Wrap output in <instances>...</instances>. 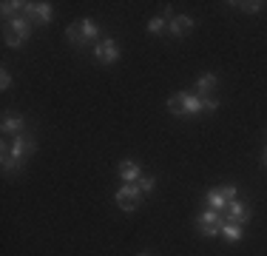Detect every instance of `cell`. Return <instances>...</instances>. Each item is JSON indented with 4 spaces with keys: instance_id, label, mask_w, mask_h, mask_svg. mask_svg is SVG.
<instances>
[{
    "instance_id": "277c9868",
    "label": "cell",
    "mask_w": 267,
    "mask_h": 256,
    "mask_svg": "<svg viewBox=\"0 0 267 256\" xmlns=\"http://www.w3.org/2000/svg\"><path fill=\"white\" fill-rule=\"evenodd\" d=\"M94 57H97L100 63H114V60L120 57V49H117L114 40H100L97 49H94Z\"/></svg>"
},
{
    "instance_id": "7a4b0ae2",
    "label": "cell",
    "mask_w": 267,
    "mask_h": 256,
    "mask_svg": "<svg viewBox=\"0 0 267 256\" xmlns=\"http://www.w3.org/2000/svg\"><path fill=\"white\" fill-rule=\"evenodd\" d=\"M23 17L28 23H49L52 20V3H26Z\"/></svg>"
},
{
    "instance_id": "cb8c5ba5",
    "label": "cell",
    "mask_w": 267,
    "mask_h": 256,
    "mask_svg": "<svg viewBox=\"0 0 267 256\" xmlns=\"http://www.w3.org/2000/svg\"><path fill=\"white\" fill-rule=\"evenodd\" d=\"M202 108L205 111H216V100H202Z\"/></svg>"
},
{
    "instance_id": "7c38bea8",
    "label": "cell",
    "mask_w": 267,
    "mask_h": 256,
    "mask_svg": "<svg viewBox=\"0 0 267 256\" xmlns=\"http://www.w3.org/2000/svg\"><path fill=\"white\" fill-rule=\"evenodd\" d=\"M168 111L171 114H185V91H179L168 100Z\"/></svg>"
},
{
    "instance_id": "3957f363",
    "label": "cell",
    "mask_w": 267,
    "mask_h": 256,
    "mask_svg": "<svg viewBox=\"0 0 267 256\" xmlns=\"http://www.w3.org/2000/svg\"><path fill=\"white\" fill-rule=\"evenodd\" d=\"M196 225H199V230L205 236H216V233H222V214L219 211H205Z\"/></svg>"
},
{
    "instance_id": "d4e9b609",
    "label": "cell",
    "mask_w": 267,
    "mask_h": 256,
    "mask_svg": "<svg viewBox=\"0 0 267 256\" xmlns=\"http://www.w3.org/2000/svg\"><path fill=\"white\" fill-rule=\"evenodd\" d=\"M265 165H267V151H265Z\"/></svg>"
},
{
    "instance_id": "5b68a950",
    "label": "cell",
    "mask_w": 267,
    "mask_h": 256,
    "mask_svg": "<svg viewBox=\"0 0 267 256\" xmlns=\"http://www.w3.org/2000/svg\"><path fill=\"white\" fill-rule=\"evenodd\" d=\"M225 211H227V222H233V225H239V228L250 219V211H247L241 202H236V199H233V202H227Z\"/></svg>"
},
{
    "instance_id": "d6986e66",
    "label": "cell",
    "mask_w": 267,
    "mask_h": 256,
    "mask_svg": "<svg viewBox=\"0 0 267 256\" xmlns=\"http://www.w3.org/2000/svg\"><path fill=\"white\" fill-rule=\"evenodd\" d=\"M148 31H151V34L165 31V20H162V17H151V20H148Z\"/></svg>"
},
{
    "instance_id": "8fae6325",
    "label": "cell",
    "mask_w": 267,
    "mask_h": 256,
    "mask_svg": "<svg viewBox=\"0 0 267 256\" xmlns=\"http://www.w3.org/2000/svg\"><path fill=\"white\" fill-rule=\"evenodd\" d=\"M214 88H216V77H214V74H202L199 80H196V91H199V97L202 94H211Z\"/></svg>"
},
{
    "instance_id": "e0dca14e",
    "label": "cell",
    "mask_w": 267,
    "mask_h": 256,
    "mask_svg": "<svg viewBox=\"0 0 267 256\" xmlns=\"http://www.w3.org/2000/svg\"><path fill=\"white\" fill-rule=\"evenodd\" d=\"M80 26H82V34H85V40H94V37H97V31H100L94 20H80Z\"/></svg>"
},
{
    "instance_id": "484cf974",
    "label": "cell",
    "mask_w": 267,
    "mask_h": 256,
    "mask_svg": "<svg viewBox=\"0 0 267 256\" xmlns=\"http://www.w3.org/2000/svg\"><path fill=\"white\" fill-rule=\"evenodd\" d=\"M142 256H148V254H142Z\"/></svg>"
},
{
    "instance_id": "7402d4cb",
    "label": "cell",
    "mask_w": 267,
    "mask_h": 256,
    "mask_svg": "<svg viewBox=\"0 0 267 256\" xmlns=\"http://www.w3.org/2000/svg\"><path fill=\"white\" fill-rule=\"evenodd\" d=\"M219 194H222V197H225L227 202H233V199H236V185H225V188L219 191Z\"/></svg>"
},
{
    "instance_id": "8992f818",
    "label": "cell",
    "mask_w": 267,
    "mask_h": 256,
    "mask_svg": "<svg viewBox=\"0 0 267 256\" xmlns=\"http://www.w3.org/2000/svg\"><path fill=\"white\" fill-rule=\"evenodd\" d=\"M168 28H171V34H174V37H185L187 31L193 28V20L185 17V14H179V17H174V20L168 23Z\"/></svg>"
},
{
    "instance_id": "30bf717a",
    "label": "cell",
    "mask_w": 267,
    "mask_h": 256,
    "mask_svg": "<svg viewBox=\"0 0 267 256\" xmlns=\"http://www.w3.org/2000/svg\"><path fill=\"white\" fill-rule=\"evenodd\" d=\"M66 37H68V43H71V46H82V43H85V34H82L80 20H77V23H71V26L66 28Z\"/></svg>"
},
{
    "instance_id": "ac0fdd59",
    "label": "cell",
    "mask_w": 267,
    "mask_h": 256,
    "mask_svg": "<svg viewBox=\"0 0 267 256\" xmlns=\"http://www.w3.org/2000/svg\"><path fill=\"white\" fill-rule=\"evenodd\" d=\"M3 40H6V46H20V43H23V37H20L14 28H3Z\"/></svg>"
},
{
    "instance_id": "9a60e30c",
    "label": "cell",
    "mask_w": 267,
    "mask_h": 256,
    "mask_svg": "<svg viewBox=\"0 0 267 256\" xmlns=\"http://www.w3.org/2000/svg\"><path fill=\"white\" fill-rule=\"evenodd\" d=\"M208 202H211L214 211H225V208H227V199L219 194V191H211V194H208Z\"/></svg>"
},
{
    "instance_id": "5bb4252c",
    "label": "cell",
    "mask_w": 267,
    "mask_h": 256,
    "mask_svg": "<svg viewBox=\"0 0 267 256\" xmlns=\"http://www.w3.org/2000/svg\"><path fill=\"white\" fill-rule=\"evenodd\" d=\"M136 202H139V199L128 197V194H125V191L120 188V194H117V205H120L122 211H134V208H136Z\"/></svg>"
},
{
    "instance_id": "ba28073f",
    "label": "cell",
    "mask_w": 267,
    "mask_h": 256,
    "mask_svg": "<svg viewBox=\"0 0 267 256\" xmlns=\"http://www.w3.org/2000/svg\"><path fill=\"white\" fill-rule=\"evenodd\" d=\"M9 28H14V31H17V34L23 37V40H26L28 34H31V23H28V20L23 17V14H17V17H12V20H9Z\"/></svg>"
},
{
    "instance_id": "2e32d148",
    "label": "cell",
    "mask_w": 267,
    "mask_h": 256,
    "mask_svg": "<svg viewBox=\"0 0 267 256\" xmlns=\"http://www.w3.org/2000/svg\"><path fill=\"white\" fill-rule=\"evenodd\" d=\"M199 108H202V97L185 94V114H196Z\"/></svg>"
},
{
    "instance_id": "4fadbf2b",
    "label": "cell",
    "mask_w": 267,
    "mask_h": 256,
    "mask_svg": "<svg viewBox=\"0 0 267 256\" xmlns=\"http://www.w3.org/2000/svg\"><path fill=\"white\" fill-rule=\"evenodd\" d=\"M222 236L230 239V242H236V239H241V228L233 225V222H222Z\"/></svg>"
},
{
    "instance_id": "ffe728a7",
    "label": "cell",
    "mask_w": 267,
    "mask_h": 256,
    "mask_svg": "<svg viewBox=\"0 0 267 256\" xmlns=\"http://www.w3.org/2000/svg\"><path fill=\"white\" fill-rule=\"evenodd\" d=\"M233 6H239V9H244V12H259L262 6H267V3H262V0H250V3H233Z\"/></svg>"
},
{
    "instance_id": "44dd1931",
    "label": "cell",
    "mask_w": 267,
    "mask_h": 256,
    "mask_svg": "<svg viewBox=\"0 0 267 256\" xmlns=\"http://www.w3.org/2000/svg\"><path fill=\"white\" fill-rule=\"evenodd\" d=\"M136 185H139L142 194H151V191H154V176H139V182H136Z\"/></svg>"
},
{
    "instance_id": "9c48e42d",
    "label": "cell",
    "mask_w": 267,
    "mask_h": 256,
    "mask_svg": "<svg viewBox=\"0 0 267 256\" xmlns=\"http://www.w3.org/2000/svg\"><path fill=\"white\" fill-rule=\"evenodd\" d=\"M20 128H23V117H17V114H3V131H6V134H20Z\"/></svg>"
},
{
    "instance_id": "6da1fadb",
    "label": "cell",
    "mask_w": 267,
    "mask_h": 256,
    "mask_svg": "<svg viewBox=\"0 0 267 256\" xmlns=\"http://www.w3.org/2000/svg\"><path fill=\"white\" fill-rule=\"evenodd\" d=\"M3 151H9L14 160H23V157H28V154L34 151V140L28 134H17L12 140V145H3Z\"/></svg>"
},
{
    "instance_id": "52a82bcc",
    "label": "cell",
    "mask_w": 267,
    "mask_h": 256,
    "mask_svg": "<svg viewBox=\"0 0 267 256\" xmlns=\"http://www.w3.org/2000/svg\"><path fill=\"white\" fill-rule=\"evenodd\" d=\"M120 176L125 179V182H139V165L131 160H125L120 165Z\"/></svg>"
},
{
    "instance_id": "603a6c76",
    "label": "cell",
    "mask_w": 267,
    "mask_h": 256,
    "mask_svg": "<svg viewBox=\"0 0 267 256\" xmlns=\"http://www.w3.org/2000/svg\"><path fill=\"white\" fill-rule=\"evenodd\" d=\"M0 74H3V77H0V88H3V91H6V88H9V85H12V77H9V71H6V68H3V71H0Z\"/></svg>"
}]
</instances>
